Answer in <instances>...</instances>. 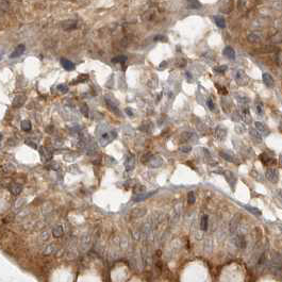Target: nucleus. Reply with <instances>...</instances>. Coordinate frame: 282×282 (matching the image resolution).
<instances>
[{"label": "nucleus", "mask_w": 282, "mask_h": 282, "mask_svg": "<svg viewBox=\"0 0 282 282\" xmlns=\"http://www.w3.org/2000/svg\"><path fill=\"white\" fill-rule=\"evenodd\" d=\"M265 177L267 180H269L272 183L278 182V179H279L278 170L275 169V168H267L265 171Z\"/></svg>", "instance_id": "f257e3e1"}, {"label": "nucleus", "mask_w": 282, "mask_h": 282, "mask_svg": "<svg viewBox=\"0 0 282 282\" xmlns=\"http://www.w3.org/2000/svg\"><path fill=\"white\" fill-rule=\"evenodd\" d=\"M116 137V132L115 131H111V132H107V133H102L101 136H100V139H99V141H100V143H101V145H103V146H105L107 144H109L112 139H114Z\"/></svg>", "instance_id": "f03ea898"}, {"label": "nucleus", "mask_w": 282, "mask_h": 282, "mask_svg": "<svg viewBox=\"0 0 282 282\" xmlns=\"http://www.w3.org/2000/svg\"><path fill=\"white\" fill-rule=\"evenodd\" d=\"M235 80H236V82H238L240 85H246L247 83H248L249 78H248V76L246 75L243 70H238V72H236V76H235Z\"/></svg>", "instance_id": "7ed1b4c3"}, {"label": "nucleus", "mask_w": 282, "mask_h": 282, "mask_svg": "<svg viewBox=\"0 0 282 282\" xmlns=\"http://www.w3.org/2000/svg\"><path fill=\"white\" fill-rule=\"evenodd\" d=\"M241 214H236L234 217L232 218L231 223H230V232L231 233H235V231L238 230V226H240V223H241Z\"/></svg>", "instance_id": "20e7f679"}, {"label": "nucleus", "mask_w": 282, "mask_h": 282, "mask_svg": "<svg viewBox=\"0 0 282 282\" xmlns=\"http://www.w3.org/2000/svg\"><path fill=\"white\" fill-rule=\"evenodd\" d=\"M234 244H235V246L238 247V248H240V249H244L245 247H246V240H245V238H244V235H238V236H235V238H234Z\"/></svg>", "instance_id": "39448f33"}, {"label": "nucleus", "mask_w": 282, "mask_h": 282, "mask_svg": "<svg viewBox=\"0 0 282 282\" xmlns=\"http://www.w3.org/2000/svg\"><path fill=\"white\" fill-rule=\"evenodd\" d=\"M214 135L217 139L223 141V139H225L226 135H227V130L225 129V128H223V127H217L216 130H215Z\"/></svg>", "instance_id": "423d86ee"}, {"label": "nucleus", "mask_w": 282, "mask_h": 282, "mask_svg": "<svg viewBox=\"0 0 282 282\" xmlns=\"http://www.w3.org/2000/svg\"><path fill=\"white\" fill-rule=\"evenodd\" d=\"M255 129L258 130L260 134H263V135H268L269 134V130L266 128V126L264 125V124H262V122H257L255 124Z\"/></svg>", "instance_id": "0eeeda50"}, {"label": "nucleus", "mask_w": 282, "mask_h": 282, "mask_svg": "<svg viewBox=\"0 0 282 282\" xmlns=\"http://www.w3.org/2000/svg\"><path fill=\"white\" fill-rule=\"evenodd\" d=\"M25 49H26V47H25V45L20 44L18 45L16 48H15V50L13 51V53L10 55L11 59H15V58H18V57H20L23 53L25 52Z\"/></svg>", "instance_id": "6e6552de"}, {"label": "nucleus", "mask_w": 282, "mask_h": 282, "mask_svg": "<svg viewBox=\"0 0 282 282\" xmlns=\"http://www.w3.org/2000/svg\"><path fill=\"white\" fill-rule=\"evenodd\" d=\"M148 163H149V165L151 167H159L162 165L163 161H162V159H161L160 156H151V158H150V160L148 161Z\"/></svg>", "instance_id": "1a4fd4ad"}, {"label": "nucleus", "mask_w": 282, "mask_h": 282, "mask_svg": "<svg viewBox=\"0 0 282 282\" xmlns=\"http://www.w3.org/2000/svg\"><path fill=\"white\" fill-rule=\"evenodd\" d=\"M223 55H224L226 58L229 59V60H234L235 59V51L233 50L230 46H227V47L223 50Z\"/></svg>", "instance_id": "9d476101"}, {"label": "nucleus", "mask_w": 282, "mask_h": 282, "mask_svg": "<svg viewBox=\"0 0 282 282\" xmlns=\"http://www.w3.org/2000/svg\"><path fill=\"white\" fill-rule=\"evenodd\" d=\"M262 80H263V82H264V84L267 86V87H272L274 86V79H272V77L269 74H263V76H262Z\"/></svg>", "instance_id": "9b49d317"}, {"label": "nucleus", "mask_w": 282, "mask_h": 282, "mask_svg": "<svg viewBox=\"0 0 282 282\" xmlns=\"http://www.w3.org/2000/svg\"><path fill=\"white\" fill-rule=\"evenodd\" d=\"M134 165H135V158L132 154H130L126 160V169L132 170L134 168Z\"/></svg>", "instance_id": "f8f14e48"}, {"label": "nucleus", "mask_w": 282, "mask_h": 282, "mask_svg": "<svg viewBox=\"0 0 282 282\" xmlns=\"http://www.w3.org/2000/svg\"><path fill=\"white\" fill-rule=\"evenodd\" d=\"M249 133H250V135H251V137L253 139H255V142H259V143H261L262 142V135L259 133V131L257 129H255V128H250L249 129Z\"/></svg>", "instance_id": "ddd939ff"}, {"label": "nucleus", "mask_w": 282, "mask_h": 282, "mask_svg": "<svg viewBox=\"0 0 282 282\" xmlns=\"http://www.w3.org/2000/svg\"><path fill=\"white\" fill-rule=\"evenodd\" d=\"M241 116H242V118H243V120H244L246 124L251 122V116H250V112H249V110L247 109V108H245V109L242 110Z\"/></svg>", "instance_id": "4468645a"}, {"label": "nucleus", "mask_w": 282, "mask_h": 282, "mask_svg": "<svg viewBox=\"0 0 282 282\" xmlns=\"http://www.w3.org/2000/svg\"><path fill=\"white\" fill-rule=\"evenodd\" d=\"M61 64H62V66L66 69V70H72V69L75 68V65H74V63H72V61H69V60H66V59H62Z\"/></svg>", "instance_id": "2eb2a0df"}, {"label": "nucleus", "mask_w": 282, "mask_h": 282, "mask_svg": "<svg viewBox=\"0 0 282 282\" xmlns=\"http://www.w3.org/2000/svg\"><path fill=\"white\" fill-rule=\"evenodd\" d=\"M245 209L248 211V212H250L252 215H255V216H262V212L260 210H259L258 208H255V207H251V206H245Z\"/></svg>", "instance_id": "dca6fc26"}, {"label": "nucleus", "mask_w": 282, "mask_h": 282, "mask_svg": "<svg viewBox=\"0 0 282 282\" xmlns=\"http://www.w3.org/2000/svg\"><path fill=\"white\" fill-rule=\"evenodd\" d=\"M260 159H261V161L263 162V163L267 164V165H272V164L276 163V160H274V159H272V158H269L266 153H263V154H261Z\"/></svg>", "instance_id": "f3484780"}, {"label": "nucleus", "mask_w": 282, "mask_h": 282, "mask_svg": "<svg viewBox=\"0 0 282 282\" xmlns=\"http://www.w3.org/2000/svg\"><path fill=\"white\" fill-rule=\"evenodd\" d=\"M187 4H188V8H190V9H193V10L200 9L201 8V3L198 1V0H187Z\"/></svg>", "instance_id": "a211bd4d"}, {"label": "nucleus", "mask_w": 282, "mask_h": 282, "mask_svg": "<svg viewBox=\"0 0 282 282\" xmlns=\"http://www.w3.org/2000/svg\"><path fill=\"white\" fill-rule=\"evenodd\" d=\"M214 21L219 28H225V26H226V21H225L223 16H214Z\"/></svg>", "instance_id": "6ab92c4d"}, {"label": "nucleus", "mask_w": 282, "mask_h": 282, "mask_svg": "<svg viewBox=\"0 0 282 282\" xmlns=\"http://www.w3.org/2000/svg\"><path fill=\"white\" fill-rule=\"evenodd\" d=\"M200 229L202 231H207L208 229V215H203L200 221Z\"/></svg>", "instance_id": "aec40b11"}, {"label": "nucleus", "mask_w": 282, "mask_h": 282, "mask_svg": "<svg viewBox=\"0 0 282 282\" xmlns=\"http://www.w3.org/2000/svg\"><path fill=\"white\" fill-rule=\"evenodd\" d=\"M225 176H226V178H227L228 182L231 184V182L233 181V183L235 184V182H236V178L234 177V175L231 173V171H226L225 173Z\"/></svg>", "instance_id": "412c9836"}, {"label": "nucleus", "mask_w": 282, "mask_h": 282, "mask_svg": "<svg viewBox=\"0 0 282 282\" xmlns=\"http://www.w3.org/2000/svg\"><path fill=\"white\" fill-rule=\"evenodd\" d=\"M24 101H25L24 97L18 96V97H16V98L14 99V105H15V107H20V105L24 103Z\"/></svg>", "instance_id": "4be33fe9"}, {"label": "nucleus", "mask_w": 282, "mask_h": 282, "mask_svg": "<svg viewBox=\"0 0 282 282\" xmlns=\"http://www.w3.org/2000/svg\"><path fill=\"white\" fill-rule=\"evenodd\" d=\"M221 156L224 158L225 160H227L228 162H235V160H234V158L231 156V154H228L227 152H221Z\"/></svg>", "instance_id": "5701e85b"}, {"label": "nucleus", "mask_w": 282, "mask_h": 282, "mask_svg": "<svg viewBox=\"0 0 282 282\" xmlns=\"http://www.w3.org/2000/svg\"><path fill=\"white\" fill-rule=\"evenodd\" d=\"M21 128L24 130H26V131H29V130L31 129V124L30 122H28V120H25V122H21Z\"/></svg>", "instance_id": "b1692460"}, {"label": "nucleus", "mask_w": 282, "mask_h": 282, "mask_svg": "<svg viewBox=\"0 0 282 282\" xmlns=\"http://www.w3.org/2000/svg\"><path fill=\"white\" fill-rule=\"evenodd\" d=\"M255 111H257V114H258V115H263V113H264L263 105H262L261 103H258L257 107H255Z\"/></svg>", "instance_id": "393cba45"}, {"label": "nucleus", "mask_w": 282, "mask_h": 282, "mask_svg": "<svg viewBox=\"0 0 282 282\" xmlns=\"http://www.w3.org/2000/svg\"><path fill=\"white\" fill-rule=\"evenodd\" d=\"M195 200H196V198H195L194 192H190V193H188V203L193 204L194 202H195Z\"/></svg>", "instance_id": "a878e982"}, {"label": "nucleus", "mask_w": 282, "mask_h": 282, "mask_svg": "<svg viewBox=\"0 0 282 282\" xmlns=\"http://www.w3.org/2000/svg\"><path fill=\"white\" fill-rule=\"evenodd\" d=\"M127 61V58L126 57H117V58H115L114 60H113V62H115V63H124V62Z\"/></svg>", "instance_id": "bb28decb"}, {"label": "nucleus", "mask_w": 282, "mask_h": 282, "mask_svg": "<svg viewBox=\"0 0 282 282\" xmlns=\"http://www.w3.org/2000/svg\"><path fill=\"white\" fill-rule=\"evenodd\" d=\"M214 70L216 72H225L227 70V66L226 65H224V66H218V67L214 68Z\"/></svg>", "instance_id": "cd10ccee"}, {"label": "nucleus", "mask_w": 282, "mask_h": 282, "mask_svg": "<svg viewBox=\"0 0 282 282\" xmlns=\"http://www.w3.org/2000/svg\"><path fill=\"white\" fill-rule=\"evenodd\" d=\"M207 104H208V107H209V109L211 110V111H214V109H215V105H214V102L212 101V99H208L207 100Z\"/></svg>", "instance_id": "c85d7f7f"}, {"label": "nucleus", "mask_w": 282, "mask_h": 282, "mask_svg": "<svg viewBox=\"0 0 282 282\" xmlns=\"http://www.w3.org/2000/svg\"><path fill=\"white\" fill-rule=\"evenodd\" d=\"M235 130H236V132L238 133H244L246 129H245V127L243 126V125H241V126H240V125H236Z\"/></svg>", "instance_id": "c756f323"}, {"label": "nucleus", "mask_w": 282, "mask_h": 282, "mask_svg": "<svg viewBox=\"0 0 282 282\" xmlns=\"http://www.w3.org/2000/svg\"><path fill=\"white\" fill-rule=\"evenodd\" d=\"M192 150V147L191 146H182L180 147V151H182V152L184 153H188Z\"/></svg>", "instance_id": "7c9ffc66"}, {"label": "nucleus", "mask_w": 282, "mask_h": 282, "mask_svg": "<svg viewBox=\"0 0 282 282\" xmlns=\"http://www.w3.org/2000/svg\"><path fill=\"white\" fill-rule=\"evenodd\" d=\"M216 87H217L219 94H224V95H226V94H227V89H225V87H221V86H219L218 84H216Z\"/></svg>", "instance_id": "2f4dec72"}, {"label": "nucleus", "mask_w": 282, "mask_h": 282, "mask_svg": "<svg viewBox=\"0 0 282 282\" xmlns=\"http://www.w3.org/2000/svg\"><path fill=\"white\" fill-rule=\"evenodd\" d=\"M58 91H60V92H62V93H66L68 91V89H67V86H64V85H59L58 86Z\"/></svg>", "instance_id": "473e14b6"}, {"label": "nucleus", "mask_w": 282, "mask_h": 282, "mask_svg": "<svg viewBox=\"0 0 282 282\" xmlns=\"http://www.w3.org/2000/svg\"><path fill=\"white\" fill-rule=\"evenodd\" d=\"M81 112L83 113V114H84V115L86 116V117L89 116V110H87V107H86V105H83V107H82V108H81Z\"/></svg>", "instance_id": "72a5a7b5"}, {"label": "nucleus", "mask_w": 282, "mask_h": 282, "mask_svg": "<svg viewBox=\"0 0 282 282\" xmlns=\"http://www.w3.org/2000/svg\"><path fill=\"white\" fill-rule=\"evenodd\" d=\"M154 40H156V41H158V40H162V41H165V38H164V36H160V35H159V36H156V38H154Z\"/></svg>", "instance_id": "f704fd0d"}, {"label": "nucleus", "mask_w": 282, "mask_h": 282, "mask_svg": "<svg viewBox=\"0 0 282 282\" xmlns=\"http://www.w3.org/2000/svg\"><path fill=\"white\" fill-rule=\"evenodd\" d=\"M126 112L128 113V115H132V111H131V109H127Z\"/></svg>", "instance_id": "c9c22d12"}, {"label": "nucleus", "mask_w": 282, "mask_h": 282, "mask_svg": "<svg viewBox=\"0 0 282 282\" xmlns=\"http://www.w3.org/2000/svg\"><path fill=\"white\" fill-rule=\"evenodd\" d=\"M27 143L29 144V145H30V146H32V147H33V148H36V145H35V144H34V143H30V142H27Z\"/></svg>", "instance_id": "e433bc0d"}, {"label": "nucleus", "mask_w": 282, "mask_h": 282, "mask_svg": "<svg viewBox=\"0 0 282 282\" xmlns=\"http://www.w3.org/2000/svg\"><path fill=\"white\" fill-rule=\"evenodd\" d=\"M279 194H280V196H281V197H282V190L280 191V192H279Z\"/></svg>", "instance_id": "4c0bfd02"}, {"label": "nucleus", "mask_w": 282, "mask_h": 282, "mask_svg": "<svg viewBox=\"0 0 282 282\" xmlns=\"http://www.w3.org/2000/svg\"><path fill=\"white\" fill-rule=\"evenodd\" d=\"M1 137H2V135H1V133H0V139H1Z\"/></svg>", "instance_id": "58836bf2"}, {"label": "nucleus", "mask_w": 282, "mask_h": 282, "mask_svg": "<svg viewBox=\"0 0 282 282\" xmlns=\"http://www.w3.org/2000/svg\"><path fill=\"white\" fill-rule=\"evenodd\" d=\"M1 58H2V55H0V60H1Z\"/></svg>", "instance_id": "ea45409f"}, {"label": "nucleus", "mask_w": 282, "mask_h": 282, "mask_svg": "<svg viewBox=\"0 0 282 282\" xmlns=\"http://www.w3.org/2000/svg\"><path fill=\"white\" fill-rule=\"evenodd\" d=\"M281 164H282V156H281Z\"/></svg>", "instance_id": "a19ab883"}]
</instances>
